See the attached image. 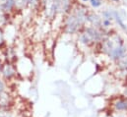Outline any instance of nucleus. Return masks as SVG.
<instances>
[{"mask_svg":"<svg viewBox=\"0 0 127 117\" xmlns=\"http://www.w3.org/2000/svg\"><path fill=\"white\" fill-rule=\"evenodd\" d=\"M113 108L115 111L122 112V111H127V99L125 98H118L116 99L113 103Z\"/></svg>","mask_w":127,"mask_h":117,"instance_id":"obj_1","label":"nucleus"},{"mask_svg":"<svg viewBox=\"0 0 127 117\" xmlns=\"http://www.w3.org/2000/svg\"><path fill=\"white\" fill-rule=\"evenodd\" d=\"M3 74L6 78H11L13 75H14V71L13 70H10V67H6L5 70L3 71Z\"/></svg>","mask_w":127,"mask_h":117,"instance_id":"obj_2","label":"nucleus"},{"mask_svg":"<svg viewBox=\"0 0 127 117\" xmlns=\"http://www.w3.org/2000/svg\"><path fill=\"white\" fill-rule=\"evenodd\" d=\"M91 4L93 7L96 8V7H99L101 5V1L100 0H91Z\"/></svg>","mask_w":127,"mask_h":117,"instance_id":"obj_3","label":"nucleus"},{"mask_svg":"<svg viewBox=\"0 0 127 117\" xmlns=\"http://www.w3.org/2000/svg\"><path fill=\"white\" fill-rule=\"evenodd\" d=\"M14 1H15V0H7V2H6V6H5V7H6L7 9H10V8L14 5Z\"/></svg>","mask_w":127,"mask_h":117,"instance_id":"obj_4","label":"nucleus"},{"mask_svg":"<svg viewBox=\"0 0 127 117\" xmlns=\"http://www.w3.org/2000/svg\"><path fill=\"white\" fill-rule=\"evenodd\" d=\"M4 84H3V82L0 80V96L2 95V93H3V91H4Z\"/></svg>","mask_w":127,"mask_h":117,"instance_id":"obj_5","label":"nucleus"},{"mask_svg":"<svg viewBox=\"0 0 127 117\" xmlns=\"http://www.w3.org/2000/svg\"><path fill=\"white\" fill-rule=\"evenodd\" d=\"M103 24H104V26H106V27H107V26H109V25H110V22H109V21H107V20H104V21H103Z\"/></svg>","mask_w":127,"mask_h":117,"instance_id":"obj_6","label":"nucleus"},{"mask_svg":"<svg viewBox=\"0 0 127 117\" xmlns=\"http://www.w3.org/2000/svg\"><path fill=\"white\" fill-rule=\"evenodd\" d=\"M82 1H84V2H87V1H88V0H82Z\"/></svg>","mask_w":127,"mask_h":117,"instance_id":"obj_7","label":"nucleus"},{"mask_svg":"<svg viewBox=\"0 0 127 117\" xmlns=\"http://www.w3.org/2000/svg\"><path fill=\"white\" fill-rule=\"evenodd\" d=\"M114 1H116V0H114Z\"/></svg>","mask_w":127,"mask_h":117,"instance_id":"obj_8","label":"nucleus"}]
</instances>
